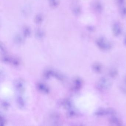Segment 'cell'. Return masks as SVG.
<instances>
[{
	"label": "cell",
	"instance_id": "6da1fadb",
	"mask_svg": "<svg viewBox=\"0 0 126 126\" xmlns=\"http://www.w3.org/2000/svg\"><path fill=\"white\" fill-rule=\"evenodd\" d=\"M97 44L99 47L104 49H107L110 48V44L106 40L103 38H101L98 40Z\"/></svg>",
	"mask_w": 126,
	"mask_h": 126
},
{
	"label": "cell",
	"instance_id": "7a4b0ae2",
	"mask_svg": "<svg viewBox=\"0 0 126 126\" xmlns=\"http://www.w3.org/2000/svg\"><path fill=\"white\" fill-rule=\"evenodd\" d=\"M113 31L115 36H118L121 33V28L120 25L118 23H114L113 27Z\"/></svg>",
	"mask_w": 126,
	"mask_h": 126
},
{
	"label": "cell",
	"instance_id": "3957f363",
	"mask_svg": "<svg viewBox=\"0 0 126 126\" xmlns=\"http://www.w3.org/2000/svg\"><path fill=\"white\" fill-rule=\"evenodd\" d=\"M15 87L16 89L22 92L24 91V86H23V82L20 80H18L15 82Z\"/></svg>",
	"mask_w": 126,
	"mask_h": 126
},
{
	"label": "cell",
	"instance_id": "277c9868",
	"mask_svg": "<svg viewBox=\"0 0 126 126\" xmlns=\"http://www.w3.org/2000/svg\"><path fill=\"white\" fill-rule=\"evenodd\" d=\"M37 88L40 91L43 93H48L49 91L48 87L46 85H45L44 84H42V83H38L37 85Z\"/></svg>",
	"mask_w": 126,
	"mask_h": 126
},
{
	"label": "cell",
	"instance_id": "5b68a950",
	"mask_svg": "<svg viewBox=\"0 0 126 126\" xmlns=\"http://www.w3.org/2000/svg\"><path fill=\"white\" fill-rule=\"evenodd\" d=\"M50 6L53 8H55L58 6L59 5V0H50Z\"/></svg>",
	"mask_w": 126,
	"mask_h": 126
},
{
	"label": "cell",
	"instance_id": "8992f818",
	"mask_svg": "<svg viewBox=\"0 0 126 126\" xmlns=\"http://www.w3.org/2000/svg\"><path fill=\"white\" fill-rule=\"evenodd\" d=\"M36 36L38 38H42L44 37V31L42 29H38L36 31L35 33Z\"/></svg>",
	"mask_w": 126,
	"mask_h": 126
},
{
	"label": "cell",
	"instance_id": "52a82bcc",
	"mask_svg": "<svg viewBox=\"0 0 126 126\" xmlns=\"http://www.w3.org/2000/svg\"><path fill=\"white\" fill-rule=\"evenodd\" d=\"M23 33L25 37H29L31 34V30L29 27H26L23 29Z\"/></svg>",
	"mask_w": 126,
	"mask_h": 126
},
{
	"label": "cell",
	"instance_id": "ba28073f",
	"mask_svg": "<svg viewBox=\"0 0 126 126\" xmlns=\"http://www.w3.org/2000/svg\"><path fill=\"white\" fill-rule=\"evenodd\" d=\"M43 20V17L41 14H38L35 16L34 21L35 23L37 24H40L42 23Z\"/></svg>",
	"mask_w": 126,
	"mask_h": 126
},
{
	"label": "cell",
	"instance_id": "9c48e42d",
	"mask_svg": "<svg viewBox=\"0 0 126 126\" xmlns=\"http://www.w3.org/2000/svg\"><path fill=\"white\" fill-rule=\"evenodd\" d=\"M17 102L19 106L20 107H24L25 106V102L23 98L21 97H18L17 98Z\"/></svg>",
	"mask_w": 126,
	"mask_h": 126
},
{
	"label": "cell",
	"instance_id": "30bf717a",
	"mask_svg": "<svg viewBox=\"0 0 126 126\" xmlns=\"http://www.w3.org/2000/svg\"><path fill=\"white\" fill-rule=\"evenodd\" d=\"M94 8L97 12H100L102 10V6L100 3H96L94 5Z\"/></svg>",
	"mask_w": 126,
	"mask_h": 126
},
{
	"label": "cell",
	"instance_id": "8fae6325",
	"mask_svg": "<svg viewBox=\"0 0 126 126\" xmlns=\"http://www.w3.org/2000/svg\"><path fill=\"white\" fill-rule=\"evenodd\" d=\"M14 40H15V42L18 43H22L23 41V38H22V36L19 35H17L15 37Z\"/></svg>",
	"mask_w": 126,
	"mask_h": 126
},
{
	"label": "cell",
	"instance_id": "7c38bea8",
	"mask_svg": "<svg viewBox=\"0 0 126 126\" xmlns=\"http://www.w3.org/2000/svg\"><path fill=\"white\" fill-rule=\"evenodd\" d=\"M53 74V72L51 70H48L45 72L44 73V76L46 78H49Z\"/></svg>",
	"mask_w": 126,
	"mask_h": 126
},
{
	"label": "cell",
	"instance_id": "4fadbf2b",
	"mask_svg": "<svg viewBox=\"0 0 126 126\" xmlns=\"http://www.w3.org/2000/svg\"><path fill=\"white\" fill-rule=\"evenodd\" d=\"M80 9L79 7H75L73 9V13L74 14L77 15L80 12Z\"/></svg>",
	"mask_w": 126,
	"mask_h": 126
},
{
	"label": "cell",
	"instance_id": "5bb4252c",
	"mask_svg": "<svg viewBox=\"0 0 126 126\" xmlns=\"http://www.w3.org/2000/svg\"><path fill=\"white\" fill-rule=\"evenodd\" d=\"M67 115L69 116V117H73L75 115V113L74 112H73V111H69V112L67 113Z\"/></svg>",
	"mask_w": 126,
	"mask_h": 126
},
{
	"label": "cell",
	"instance_id": "9a60e30c",
	"mask_svg": "<svg viewBox=\"0 0 126 126\" xmlns=\"http://www.w3.org/2000/svg\"><path fill=\"white\" fill-rule=\"evenodd\" d=\"M121 14L123 16H126V7H124L122 9L121 11Z\"/></svg>",
	"mask_w": 126,
	"mask_h": 126
},
{
	"label": "cell",
	"instance_id": "2e32d148",
	"mask_svg": "<svg viewBox=\"0 0 126 126\" xmlns=\"http://www.w3.org/2000/svg\"><path fill=\"white\" fill-rule=\"evenodd\" d=\"M2 106L5 109H7L8 108V107H9V105L7 104V103H6V102H4V103H3L2 104Z\"/></svg>",
	"mask_w": 126,
	"mask_h": 126
},
{
	"label": "cell",
	"instance_id": "e0dca14e",
	"mask_svg": "<svg viewBox=\"0 0 126 126\" xmlns=\"http://www.w3.org/2000/svg\"><path fill=\"white\" fill-rule=\"evenodd\" d=\"M1 125H2V124H3V125H4L5 124V120L3 117H2V116H1Z\"/></svg>",
	"mask_w": 126,
	"mask_h": 126
},
{
	"label": "cell",
	"instance_id": "ac0fdd59",
	"mask_svg": "<svg viewBox=\"0 0 126 126\" xmlns=\"http://www.w3.org/2000/svg\"><path fill=\"white\" fill-rule=\"evenodd\" d=\"M124 1V0H118V2L120 4H122Z\"/></svg>",
	"mask_w": 126,
	"mask_h": 126
},
{
	"label": "cell",
	"instance_id": "d6986e66",
	"mask_svg": "<svg viewBox=\"0 0 126 126\" xmlns=\"http://www.w3.org/2000/svg\"></svg>",
	"mask_w": 126,
	"mask_h": 126
}]
</instances>
